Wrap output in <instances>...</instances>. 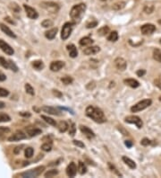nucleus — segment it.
<instances>
[{
    "label": "nucleus",
    "mask_w": 161,
    "mask_h": 178,
    "mask_svg": "<svg viewBox=\"0 0 161 178\" xmlns=\"http://www.w3.org/2000/svg\"><path fill=\"white\" fill-rule=\"evenodd\" d=\"M125 6V2H119V3H116L114 6H113V9L116 10V11H119L121 9H123V7Z\"/></svg>",
    "instance_id": "34"
},
{
    "label": "nucleus",
    "mask_w": 161,
    "mask_h": 178,
    "mask_svg": "<svg viewBox=\"0 0 161 178\" xmlns=\"http://www.w3.org/2000/svg\"><path fill=\"white\" fill-rule=\"evenodd\" d=\"M56 174H58V171L56 169H52L45 173V177H53V176H56Z\"/></svg>",
    "instance_id": "37"
},
{
    "label": "nucleus",
    "mask_w": 161,
    "mask_h": 178,
    "mask_svg": "<svg viewBox=\"0 0 161 178\" xmlns=\"http://www.w3.org/2000/svg\"><path fill=\"white\" fill-rule=\"evenodd\" d=\"M108 32H109L108 26H103V27H101L100 30L98 31V33L100 34V36H105V35H107Z\"/></svg>",
    "instance_id": "31"
},
{
    "label": "nucleus",
    "mask_w": 161,
    "mask_h": 178,
    "mask_svg": "<svg viewBox=\"0 0 161 178\" xmlns=\"http://www.w3.org/2000/svg\"><path fill=\"white\" fill-rule=\"evenodd\" d=\"M0 29L2 30V32H5L6 35H8L9 37H11V38H14V39H15L16 38V35L15 34V32L12 31L8 26H6V25H5L4 23H0Z\"/></svg>",
    "instance_id": "18"
},
{
    "label": "nucleus",
    "mask_w": 161,
    "mask_h": 178,
    "mask_svg": "<svg viewBox=\"0 0 161 178\" xmlns=\"http://www.w3.org/2000/svg\"><path fill=\"white\" fill-rule=\"evenodd\" d=\"M73 142V144L75 145V146H77V147H79V148H84L85 147V145H84V143H82V141H80V140H73L72 141Z\"/></svg>",
    "instance_id": "48"
},
{
    "label": "nucleus",
    "mask_w": 161,
    "mask_h": 178,
    "mask_svg": "<svg viewBox=\"0 0 161 178\" xmlns=\"http://www.w3.org/2000/svg\"><path fill=\"white\" fill-rule=\"evenodd\" d=\"M33 153H34L33 148H31V147H29V148H27L25 149V157H26L27 158H31L33 156Z\"/></svg>",
    "instance_id": "38"
},
{
    "label": "nucleus",
    "mask_w": 161,
    "mask_h": 178,
    "mask_svg": "<svg viewBox=\"0 0 161 178\" xmlns=\"http://www.w3.org/2000/svg\"><path fill=\"white\" fill-rule=\"evenodd\" d=\"M41 25L45 28H47V27H50L53 25V22L51 20H49V19H46L44 20L42 23H41Z\"/></svg>",
    "instance_id": "39"
},
{
    "label": "nucleus",
    "mask_w": 161,
    "mask_h": 178,
    "mask_svg": "<svg viewBox=\"0 0 161 178\" xmlns=\"http://www.w3.org/2000/svg\"><path fill=\"white\" fill-rule=\"evenodd\" d=\"M79 43L81 46H89V45L93 43V40L91 39L90 37H84V38H82L80 40Z\"/></svg>",
    "instance_id": "23"
},
{
    "label": "nucleus",
    "mask_w": 161,
    "mask_h": 178,
    "mask_svg": "<svg viewBox=\"0 0 161 178\" xmlns=\"http://www.w3.org/2000/svg\"><path fill=\"white\" fill-rule=\"evenodd\" d=\"M19 114L21 116H23V117H30L31 116V113L28 112H22V113H19Z\"/></svg>",
    "instance_id": "51"
},
{
    "label": "nucleus",
    "mask_w": 161,
    "mask_h": 178,
    "mask_svg": "<svg viewBox=\"0 0 161 178\" xmlns=\"http://www.w3.org/2000/svg\"><path fill=\"white\" fill-rule=\"evenodd\" d=\"M0 49L7 55H14V53H15L14 49L12 48L8 43H6V42H4L1 39H0Z\"/></svg>",
    "instance_id": "10"
},
{
    "label": "nucleus",
    "mask_w": 161,
    "mask_h": 178,
    "mask_svg": "<svg viewBox=\"0 0 161 178\" xmlns=\"http://www.w3.org/2000/svg\"><path fill=\"white\" fill-rule=\"evenodd\" d=\"M73 25L74 23H66L64 25L63 28H62V31H61V38L64 41L67 40L69 38V36L72 32Z\"/></svg>",
    "instance_id": "5"
},
{
    "label": "nucleus",
    "mask_w": 161,
    "mask_h": 178,
    "mask_svg": "<svg viewBox=\"0 0 161 178\" xmlns=\"http://www.w3.org/2000/svg\"><path fill=\"white\" fill-rule=\"evenodd\" d=\"M8 62H9V68H11L13 71H15V72H17V71H18V68H17V66L15 64V62L12 61H8Z\"/></svg>",
    "instance_id": "42"
},
{
    "label": "nucleus",
    "mask_w": 161,
    "mask_h": 178,
    "mask_svg": "<svg viewBox=\"0 0 161 178\" xmlns=\"http://www.w3.org/2000/svg\"><path fill=\"white\" fill-rule=\"evenodd\" d=\"M119 130H121V132L123 133V135H125V136H128L129 135V133H128V132H126V130L125 129H123V127L122 126H120V128H119Z\"/></svg>",
    "instance_id": "53"
},
{
    "label": "nucleus",
    "mask_w": 161,
    "mask_h": 178,
    "mask_svg": "<svg viewBox=\"0 0 161 178\" xmlns=\"http://www.w3.org/2000/svg\"><path fill=\"white\" fill-rule=\"evenodd\" d=\"M65 67V62L61 61H53L50 64V69L54 72H56V71H59L62 68Z\"/></svg>",
    "instance_id": "17"
},
{
    "label": "nucleus",
    "mask_w": 161,
    "mask_h": 178,
    "mask_svg": "<svg viewBox=\"0 0 161 178\" xmlns=\"http://www.w3.org/2000/svg\"><path fill=\"white\" fill-rule=\"evenodd\" d=\"M152 103V101L151 99H144L139 103H137L136 104H134L132 107L131 108L132 113H139L141 112L143 110H145L146 108H148V106H151Z\"/></svg>",
    "instance_id": "3"
},
{
    "label": "nucleus",
    "mask_w": 161,
    "mask_h": 178,
    "mask_svg": "<svg viewBox=\"0 0 161 178\" xmlns=\"http://www.w3.org/2000/svg\"><path fill=\"white\" fill-rule=\"evenodd\" d=\"M41 110L44 112V113H47L48 114H52V115H56V116H60L62 115L61 112L58 111L57 109L54 108V107H51V106H43L41 107Z\"/></svg>",
    "instance_id": "14"
},
{
    "label": "nucleus",
    "mask_w": 161,
    "mask_h": 178,
    "mask_svg": "<svg viewBox=\"0 0 161 178\" xmlns=\"http://www.w3.org/2000/svg\"><path fill=\"white\" fill-rule=\"evenodd\" d=\"M5 20H6V21H7L8 23H10L11 25H15V23L13 20H11V18H10V17H6V18H5Z\"/></svg>",
    "instance_id": "55"
},
{
    "label": "nucleus",
    "mask_w": 161,
    "mask_h": 178,
    "mask_svg": "<svg viewBox=\"0 0 161 178\" xmlns=\"http://www.w3.org/2000/svg\"><path fill=\"white\" fill-rule=\"evenodd\" d=\"M57 28H52L50 30H48L45 32V36L47 39L48 40H53L56 36V33H57Z\"/></svg>",
    "instance_id": "21"
},
{
    "label": "nucleus",
    "mask_w": 161,
    "mask_h": 178,
    "mask_svg": "<svg viewBox=\"0 0 161 178\" xmlns=\"http://www.w3.org/2000/svg\"><path fill=\"white\" fill-rule=\"evenodd\" d=\"M27 132H28V135L30 137H35V136H38V135L41 134V129H37V128H33V129H28Z\"/></svg>",
    "instance_id": "24"
},
{
    "label": "nucleus",
    "mask_w": 161,
    "mask_h": 178,
    "mask_svg": "<svg viewBox=\"0 0 161 178\" xmlns=\"http://www.w3.org/2000/svg\"><path fill=\"white\" fill-rule=\"evenodd\" d=\"M78 170L80 172L81 174H84L87 172V167H86V165L82 161H79V167H78Z\"/></svg>",
    "instance_id": "30"
},
{
    "label": "nucleus",
    "mask_w": 161,
    "mask_h": 178,
    "mask_svg": "<svg viewBox=\"0 0 161 178\" xmlns=\"http://www.w3.org/2000/svg\"><path fill=\"white\" fill-rule=\"evenodd\" d=\"M153 58H154L155 61L161 63V50L154 49V51H153Z\"/></svg>",
    "instance_id": "27"
},
{
    "label": "nucleus",
    "mask_w": 161,
    "mask_h": 178,
    "mask_svg": "<svg viewBox=\"0 0 161 178\" xmlns=\"http://www.w3.org/2000/svg\"><path fill=\"white\" fill-rule=\"evenodd\" d=\"M156 31V26L152 23H146L141 27V32L144 35H151Z\"/></svg>",
    "instance_id": "8"
},
{
    "label": "nucleus",
    "mask_w": 161,
    "mask_h": 178,
    "mask_svg": "<svg viewBox=\"0 0 161 178\" xmlns=\"http://www.w3.org/2000/svg\"><path fill=\"white\" fill-rule=\"evenodd\" d=\"M25 90H26V93L31 94V96H33V94H34V89H33V87L30 84H26L25 85Z\"/></svg>",
    "instance_id": "41"
},
{
    "label": "nucleus",
    "mask_w": 161,
    "mask_h": 178,
    "mask_svg": "<svg viewBox=\"0 0 161 178\" xmlns=\"http://www.w3.org/2000/svg\"><path fill=\"white\" fill-rule=\"evenodd\" d=\"M145 73H146V71L144 69H140V70L137 71V76L141 77H143L145 75Z\"/></svg>",
    "instance_id": "49"
},
{
    "label": "nucleus",
    "mask_w": 161,
    "mask_h": 178,
    "mask_svg": "<svg viewBox=\"0 0 161 178\" xmlns=\"http://www.w3.org/2000/svg\"><path fill=\"white\" fill-rule=\"evenodd\" d=\"M76 173H77V167H76L75 163H73V162L70 163L66 168V174L69 177H74L76 175Z\"/></svg>",
    "instance_id": "13"
},
{
    "label": "nucleus",
    "mask_w": 161,
    "mask_h": 178,
    "mask_svg": "<svg viewBox=\"0 0 161 178\" xmlns=\"http://www.w3.org/2000/svg\"><path fill=\"white\" fill-rule=\"evenodd\" d=\"M125 144L127 148H132V142L131 140H125Z\"/></svg>",
    "instance_id": "52"
},
{
    "label": "nucleus",
    "mask_w": 161,
    "mask_h": 178,
    "mask_svg": "<svg viewBox=\"0 0 161 178\" xmlns=\"http://www.w3.org/2000/svg\"><path fill=\"white\" fill-rule=\"evenodd\" d=\"M123 82H125V84L129 86L130 87L132 88H137L140 87V83L137 81V80H135L133 78H128V79H125L123 80Z\"/></svg>",
    "instance_id": "20"
},
{
    "label": "nucleus",
    "mask_w": 161,
    "mask_h": 178,
    "mask_svg": "<svg viewBox=\"0 0 161 178\" xmlns=\"http://www.w3.org/2000/svg\"><path fill=\"white\" fill-rule=\"evenodd\" d=\"M152 143V141L151 139H148L147 138H144L141 141V144L142 146H148V145H151Z\"/></svg>",
    "instance_id": "45"
},
{
    "label": "nucleus",
    "mask_w": 161,
    "mask_h": 178,
    "mask_svg": "<svg viewBox=\"0 0 161 178\" xmlns=\"http://www.w3.org/2000/svg\"><path fill=\"white\" fill-rule=\"evenodd\" d=\"M125 122L127 123L135 124L136 126H137V128H139V129L142 128V126H143V122H142L141 119L138 116H135V115H131V116L125 117Z\"/></svg>",
    "instance_id": "6"
},
{
    "label": "nucleus",
    "mask_w": 161,
    "mask_h": 178,
    "mask_svg": "<svg viewBox=\"0 0 161 178\" xmlns=\"http://www.w3.org/2000/svg\"><path fill=\"white\" fill-rule=\"evenodd\" d=\"M22 146L15 148V150H14V153H15V154H19V153H20V151H21V149H22Z\"/></svg>",
    "instance_id": "54"
},
{
    "label": "nucleus",
    "mask_w": 161,
    "mask_h": 178,
    "mask_svg": "<svg viewBox=\"0 0 161 178\" xmlns=\"http://www.w3.org/2000/svg\"><path fill=\"white\" fill-rule=\"evenodd\" d=\"M27 138V135L25 133H23L22 132H17L14 133L12 136L8 138L9 141H20L22 139H25Z\"/></svg>",
    "instance_id": "12"
},
{
    "label": "nucleus",
    "mask_w": 161,
    "mask_h": 178,
    "mask_svg": "<svg viewBox=\"0 0 161 178\" xmlns=\"http://www.w3.org/2000/svg\"><path fill=\"white\" fill-rule=\"evenodd\" d=\"M61 81L63 82L65 85H70L72 83V78L70 76H66L61 78Z\"/></svg>",
    "instance_id": "36"
},
{
    "label": "nucleus",
    "mask_w": 161,
    "mask_h": 178,
    "mask_svg": "<svg viewBox=\"0 0 161 178\" xmlns=\"http://www.w3.org/2000/svg\"><path fill=\"white\" fill-rule=\"evenodd\" d=\"M32 67L37 70H41L44 68V63L42 61H34L32 62Z\"/></svg>",
    "instance_id": "26"
},
{
    "label": "nucleus",
    "mask_w": 161,
    "mask_h": 178,
    "mask_svg": "<svg viewBox=\"0 0 161 178\" xmlns=\"http://www.w3.org/2000/svg\"><path fill=\"white\" fill-rule=\"evenodd\" d=\"M123 161L125 162L128 167L131 168V169H135L136 168V164L133 160H132L131 158H127V157H123Z\"/></svg>",
    "instance_id": "22"
},
{
    "label": "nucleus",
    "mask_w": 161,
    "mask_h": 178,
    "mask_svg": "<svg viewBox=\"0 0 161 178\" xmlns=\"http://www.w3.org/2000/svg\"><path fill=\"white\" fill-rule=\"evenodd\" d=\"M0 64H1V66L5 68H9V62L8 61H6V59L3 57H0Z\"/></svg>",
    "instance_id": "40"
},
{
    "label": "nucleus",
    "mask_w": 161,
    "mask_h": 178,
    "mask_svg": "<svg viewBox=\"0 0 161 178\" xmlns=\"http://www.w3.org/2000/svg\"><path fill=\"white\" fill-rule=\"evenodd\" d=\"M41 149L43 151H46V152H48V151H50L52 149V143L51 142H47V143H44L42 146H41Z\"/></svg>",
    "instance_id": "35"
},
{
    "label": "nucleus",
    "mask_w": 161,
    "mask_h": 178,
    "mask_svg": "<svg viewBox=\"0 0 161 178\" xmlns=\"http://www.w3.org/2000/svg\"><path fill=\"white\" fill-rule=\"evenodd\" d=\"M10 121H11V118L6 113H0V122H7Z\"/></svg>",
    "instance_id": "32"
},
{
    "label": "nucleus",
    "mask_w": 161,
    "mask_h": 178,
    "mask_svg": "<svg viewBox=\"0 0 161 178\" xmlns=\"http://www.w3.org/2000/svg\"><path fill=\"white\" fill-rule=\"evenodd\" d=\"M108 167H109V168L111 169V171H114L117 175H119V176H122V174L117 171V169L115 167V165H112V164H111V163H108Z\"/></svg>",
    "instance_id": "47"
},
{
    "label": "nucleus",
    "mask_w": 161,
    "mask_h": 178,
    "mask_svg": "<svg viewBox=\"0 0 161 178\" xmlns=\"http://www.w3.org/2000/svg\"><path fill=\"white\" fill-rule=\"evenodd\" d=\"M160 43H161V40H160Z\"/></svg>",
    "instance_id": "61"
},
{
    "label": "nucleus",
    "mask_w": 161,
    "mask_h": 178,
    "mask_svg": "<svg viewBox=\"0 0 161 178\" xmlns=\"http://www.w3.org/2000/svg\"><path fill=\"white\" fill-rule=\"evenodd\" d=\"M41 118L43 119V120L47 122V123H48L49 125H52V126H56V121L55 120H53L52 118H50V117H48V116H46V115H41Z\"/></svg>",
    "instance_id": "29"
},
{
    "label": "nucleus",
    "mask_w": 161,
    "mask_h": 178,
    "mask_svg": "<svg viewBox=\"0 0 161 178\" xmlns=\"http://www.w3.org/2000/svg\"><path fill=\"white\" fill-rule=\"evenodd\" d=\"M5 106H6V103L0 101V109H3V108H5Z\"/></svg>",
    "instance_id": "58"
},
{
    "label": "nucleus",
    "mask_w": 161,
    "mask_h": 178,
    "mask_svg": "<svg viewBox=\"0 0 161 178\" xmlns=\"http://www.w3.org/2000/svg\"><path fill=\"white\" fill-rule=\"evenodd\" d=\"M98 25V22H92V23H90L87 25V28H94L95 26H97Z\"/></svg>",
    "instance_id": "50"
},
{
    "label": "nucleus",
    "mask_w": 161,
    "mask_h": 178,
    "mask_svg": "<svg viewBox=\"0 0 161 178\" xmlns=\"http://www.w3.org/2000/svg\"><path fill=\"white\" fill-rule=\"evenodd\" d=\"M100 51V48L98 46H91L83 50V53L85 55H94Z\"/></svg>",
    "instance_id": "16"
},
{
    "label": "nucleus",
    "mask_w": 161,
    "mask_h": 178,
    "mask_svg": "<svg viewBox=\"0 0 161 178\" xmlns=\"http://www.w3.org/2000/svg\"><path fill=\"white\" fill-rule=\"evenodd\" d=\"M8 132H10V129L8 127H0V139H2Z\"/></svg>",
    "instance_id": "33"
},
{
    "label": "nucleus",
    "mask_w": 161,
    "mask_h": 178,
    "mask_svg": "<svg viewBox=\"0 0 161 178\" xmlns=\"http://www.w3.org/2000/svg\"><path fill=\"white\" fill-rule=\"evenodd\" d=\"M40 6L46 10H47L48 12H50V13H56L59 10L58 5L53 2H42Z\"/></svg>",
    "instance_id": "7"
},
{
    "label": "nucleus",
    "mask_w": 161,
    "mask_h": 178,
    "mask_svg": "<svg viewBox=\"0 0 161 178\" xmlns=\"http://www.w3.org/2000/svg\"><path fill=\"white\" fill-rule=\"evenodd\" d=\"M86 115L98 123H103L107 121L103 111L98 107H94L92 105H90L86 108Z\"/></svg>",
    "instance_id": "1"
},
{
    "label": "nucleus",
    "mask_w": 161,
    "mask_h": 178,
    "mask_svg": "<svg viewBox=\"0 0 161 178\" xmlns=\"http://www.w3.org/2000/svg\"><path fill=\"white\" fill-rule=\"evenodd\" d=\"M6 79V75H4L3 73L0 72V81H5Z\"/></svg>",
    "instance_id": "56"
},
{
    "label": "nucleus",
    "mask_w": 161,
    "mask_h": 178,
    "mask_svg": "<svg viewBox=\"0 0 161 178\" xmlns=\"http://www.w3.org/2000/svg\"><path fill=\"white\" fill-rule=\"evenodd\" d=\"M86 6L85 4L83 3H81V4H78V5H75L73 6L70 11V16L71 18L74 21V22H80L82 15H84L85 11H86Z\"/></svg>",
    "instance_id": "2"
},
{
    "label": "nucleus",
    "mask_w": 161,
    "mask_h": 178,
    "mask_svg": "<svg viewBox=\"0 0 161 178\" xmlns=\"http://www.w3.org/2000/svg\"><path fill=\"white\" fill-rule=\"evenodd\" d=\"M159 101H160V102H161V96H160V97H159Z\"/></svg>",
    "instance_id": "60"
},
{
    "label": "nucleus",
    "mask_w": 161,
    "mask_h": 178,
    "mask_svg": "<svg viewBox=\"0 0 161 178\" xmlns=\"http://www.w3.org/2000/svg\"><path fill=\"white\" fill-rule=\"evenodd\" d=\"M45 170V167L41 165V167H38L34 169H31V170H28V171H25L22 173L20 175L22 177H24V178H33V177H38L39 175H40L42 174V172Z\"/></svg>",
    "instance_id": "4"
},
{
    "label": "nucleus",
    "mask_w": 161,
    "mask_h": 178,
    "mask_svg": "<svg viewBox=\"0 0 161 178\" xmlns=\"http://www.w3.org/2000/svg\"><path fill=\"white\" fill-rule=\"evenodd\" d=\"M9 94V91L5 89V88H1L0 87V97H6Z\"/></svg>",
    "instance_id": "44"
},
{
    "label": "nucleus",
    "mask_w": 161,
    "mask_h": 178,
    "mask_svg": "<svg viewBox=\"0 0 161 178\" xmlns=\"http://www.w3.org/2000/svg\"><path fill=\"white\" fill-rule=\"evenodd\" d=\"M107 40L109 42H116L118 40V33H117V32L114 31L112 32H110V34L108 35V37H107Z\"/></svg>",
    "instance_id": "28"
},
{
    "label": "nucleus",
    "mask_w": 161,
    "mask_h": 178,
    "mask_svg": "<svg viewBox=\"0 0 161 178\" xmlns=\"http://www.w3.org/2000/svg\"><path fill=\"white\" fill-rule=\"evenodd\" d=\"M66 49L69 52V56L71 58H76L78 56V51L76 49V47L74 46L73 44H69L67 45Z\"/></svg>",
    "instance_id": "19"
},
{
    "label": "nucleus",
    "mask_w": 161,
    "mask_h": 178,
    "mask_svg": "<svg viewBox=\"0 0 161 178\" xmlns=\"http://www.w3.org/2000/svg\"><path fill=\"white\" fill-rule=\"evenodd\" d=\"M54 91V94H56V96H57L58 97H61L62 96V94H60L59 92H58V90H53Z\"/></svg>",
    "instance_id": "57"
},
{
    "label": "nucleus",
    "mask_w": 161,
    "mask_h": 178,
    "mask_svg": "<svg viewBox=\"0 0 161 178\" xmlns=\"http://www.w3.org/2000/svg\"><path fill=\"white\" fill-rule=\"evenodd\" d=\"M80 129H81V132L87 137L88 139H93L95 137V134L94 132H92V130L88 128L87 126H83V125H81L80 126Z\"/></svg>",
    "instance_id": "15"
},
{
    "label": "nucleus",
    "mask_w": 161,
    "mask_h": 178,
    "mask_svg": "<svg viewBox=\"0 0 161 178\" xmlns=\"http://www.w3.org/2000/svg\"><path fill=\"white\" fill-rule=\"evenodd\" d=\"M75 130H76V127H75V124L72 123L70 127V129H69V134L71 136H74V134H75Z\"/></svg>",
    "instance_id": "46"
},
{
    "label": "nucleus",
    "mask_w": 161,
    "mask_h": 178,
    "mask_svg": "<svg viewBox=\"0 0 161 178\" xmlns=\"http://www.w3.org/2000/svg\"><path fill=\"white\" fill-rule=\"evenodd\" d=\"M10 8L14 12H15V13H19V12H20V7L15 3H11L10 4Z\"/></svg>",
    "instance_id": "43"
},
{
    "label": "nucleus",
    "mask_w": 161,
    "mask_h": 178,
    "mask_svg": "<svg viewBox=\"0 0 161 178\" xmlns=\"http://www.w3.org/2000/svg\"><path fill=\"white\" fill-rule=\"evenodd\" d=\"M158 23H159V25H161V19H159V20H158Z\"/></svg>",
    "instance_id": "59"
},
{
    "label": "nucleus",
    "mask_w": 161,
    "mask_h": 178,
    "mask_svg": "<svg viewBox=\"0 0 161 178\" xmlns=\"http://www.w3.org/2000/svg\"><path fill=\"white\" fill-rule=\"evenodd\" d=\"M115 65L116 68L120 71H125L127 68V62L125 59L123 58H116L115 61Z\"/></svg>",
    "instance_id": "11"
},
{
    "label": "nucleus",
    "mask_w": 161,
    "mask_h": 178,
    "mask_svg": "<svg viewBox=\"0 0 161 178\" xmlns=\"http://www.w3.org/2000/svg\"><path fill=\"white\" fill-rule=\"evenodd\" d=\"M23 8L24 10H25L26 12V15L27 16L30 18V19H37L39 17V14H38V12H37L34 8L27 6V5H23Z\"/></svg>",
    "instance_id": "9"
},
{
    "label": "nucleus",
    "mask_w": 161,
    "mask_h": 178,
    "mask_svg": "<svg viewBox=\"0 0 161 178\" xmlns=\"http://www.w3.org/2000/svg\"><path fill=\"white\" fill-rule=\"evenodd\" d=\"M57 127H58V129H59L60 132H66L69 126H68V124H67L66 122L62 121V122H60L58 123Z\"/></svg>",
    "instance_id": "25"
}]
</instances>
